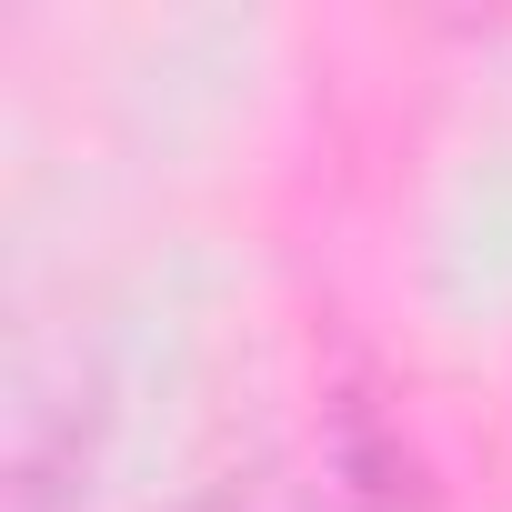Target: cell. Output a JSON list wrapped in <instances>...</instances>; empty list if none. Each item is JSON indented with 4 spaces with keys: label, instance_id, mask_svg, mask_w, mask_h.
I'll list each match as a JSON object with an SVG mask.
<instances>
[{
    "label": "cell",
    "instance_id": "cell-1",
    "mask_svg": "<svg viewBox=\"0 0 512 512\" xmlns=\"http://www.w3.org/2000/svg\"><path fill=\"white\" fill-rule=\"evenodd\" d=\"M372 462L352 442H302V452H272L251 472H221L211 492H191L181 512H372Z\"/></svg>",
    "mask_w": 512,
    "mask_h": 512
}]
</instances>
